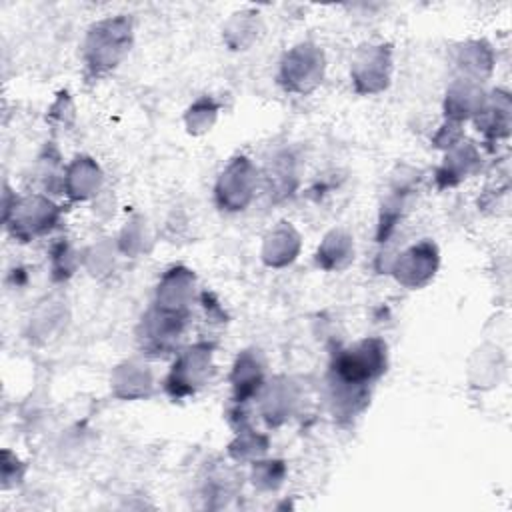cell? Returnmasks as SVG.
Instances as JSON below:
<instances>
[{"label":"cell","instance_id":"cell-1","mask_svg":"<svg viewBox=\"0 0 512 512\" xmlns=\"http://www.w3.org/2000/svg\"><path fill=\"white\" fill-rule=\"evenodd\" d=\"M388 346L382 338L370 336L340 350L330 364V390L338 410L348 416L358 414L368 396L370 386L386 372Z\"/></svg>","mask_w":512,"mask_h":512},{"label":"cell","instance_id":"cell-2","mask_svg":"<svg viewBox=\"0 0 512 512\" xmlns=\"http://www.w3.org/2000/svg\"><path fill=\"white\" fill-rule=\"evenodd\" d=\"M134 42V26L126 14L106 16L94 22L82 42V62L92 76H104L118 68Z\"/></svg>","mask_w":512,"mask_h":512},{"label":"cell","instance_id":"cell-3","mask_svg":"<svg viewBox=\"0 0 512 512\" xmlns=\"http://www.w3.org/2000/svg\"><path fill=\"white\" fill-rule=\"evenodd\" d=\"M214 344L198 340L180 348L174 354V362L164 376V392L172 400H182L198 394L214 374Z\"/></svg>","mask_w":512,"mask_h":512},{"label":"cell","instance_id":"cell-4","mask_svg":"<svg viewBox=\"0 0 512 512\" xmlns=\"http://www.w3.org/2000/svg\"><path fill=\"white\" fill-rule=\"evenodd\" d=\"M190 312H168L156 306H150L142 314L136 340L144 354L154 358H164L180 350V340L188 328Z\"/></svg>","mask_w":512,"mask_h":512},{"label":"cell","instance_id":"cell-5","mask_svg":"<svg viewBox=\"0 0 512 512\" xmlns=\"http://www.w3.org/2000/svg\"><path fill=\"white\" fill-rule=\"evenodd\" d=\"M324 72L322 48L314 42H300L284 52L278 66V84L290 94L306 96L322 84Z\"/></svg>","mask_w":512,"mask_h":512},{"label":"cell","instance_id":"cell-6","mask_svg":"<svg viewBox=\"0 0 512 512\" xmlns=\"http://www.w3.org/2000/svg\"><path fill=\"white\" fill-rule=\"evenodd\" d=\"M60 222V208L44 194L14 198L4 202V224L20 242H30L48 234Z\"/></svg>","mask_w":512,"mask_h":512},{"label":"cell","instance_id":"cell-7","mask_svg":"<svg viewBox=\"0 0 512 512\" xmlns=\"http://www.w3.org/2000/svg\"><path fill=\"white\" fill-rule=\"evenodd\" d=\"M260 172L248 156H234L220 172L214 186L216 206L224 212H242L252 202Z\"/></svg>","mask_w":512,"mask_h":512},{"label":"cell","instance_id":"cell-8","mask_svg":"<svg viewBox=\"0 0 512 512\" xmlns=\"http://www.w3.org/2000/svg\"><path fill=\"white\" fill-rule=\"evenodd\" d=\"M392 78V48L386 42L364 44L350 62V80L362 96H374L388 88Z\"/></svg>","mask_w":512,"mask_h":512},{"label":"cell","instance_id":"cell-9","mask_svg":"<svg viewBox=\"0 0 512 512\" xmlns=\"http://www.w3.org/2000/svg\"><path fill=\"white\" fill-rule=\"evenodd\" d=\"M438 264H440L438 246L432 240L424 238L418 244H412L406 250H402L390 262L388 270L398 284L416 290L426 286L436 276Z\"/></svg>","mask_w":512,"mask_h":512},{"label":"cell","instance_id":"cell-10","mask_svg":"<svg viewBox=\"0 0 512 512\" xmlns=\"http://www.w3.org/2000/svg\"><path fill=\"white\" fill-rule=\"evenodd\" d=\"M264 384H266V360L262 352L256 348L242 350L236 356L230 372L232 402L236 406H244L256 400Z\"/></svg>","mask_w":512,"mask_h":512},{"label":"cell","instance_id":"cell-11","mask_svg":"<svg viewBox=\"0 0 512 512\" xmlns=\"http://www.w3.org/2000/svg\"><path fill=\"white\" fill-rule=\"evenodd\" d=\"M256 400L264 422L276 428L282 426L294 414L298 404V390L290 378L276 376L272 380H266Z\"/></svg>","mask_w":512,"mask_h":512},{"label":"cell","instance_id":"cell-12","mask_svg":"<svg viewBox=\"0 0 512 512\" xmlns=\"http://www.w3.org/2000/svg\"><path fill=\"white\" fill-rule=\"evenodd\" d=\"M482 168V156L476 144L466 142L464 138L454 146L446 148V156L436 170V184L440 190L454 188L464 180L478 174Z\"/></svg>","mask_w":512,"mask_h":512},{"label":"cell","instance_id":"cell-13","mask_svg":"<svg viewBox=\"0 0 512 512\" xmlns=\"http://www.w3.org/2000/svg\"><path fill=\"white\" fill-rule=\"evenodd\" d=\"M194 288H196L194 272L186 266H172L162 274L156 286V296L152 306L168 312H190V304L194 300Z\"/></svg>","mask_w":512,"mask_h":512},{"label":"cell","instance_id":"cell-14","mask_svg":"<svg viewBox=\"0 0 512 512\" xmlns=\"http://www.w3.org/2000/svg\"><path fill=\"white\" fill-rule=\"evenodd\" d=\"M510 116H512L510 94L504 88H496L486 94V102L482 110L476 114L474 124L478 132H482L486 142L498 144L510 136Z\"/></svg>","mask_w":512,"mask_h":512},{"label":"cell","instance_id":"cell-15","mask_svg":"<svg viewBox=\"0 0 512 512\" xmlns=\"http://www.w3.org/2000/svg\"><path fill=\"white\" fill-rule=\"evenodd\" d=\"M486 90L482 84L454 78L444 96V116L448 122L462 124L466 120H474L486 102Z\"/></svg>","mask_w":512,"mask_h":512},{"label":"cell","instance_id":"cell-16","mask_svg":"<svg viewBox=\"0 0 512 512\" xmlns=\"http://www.w3.org/2000/svg\"><path fill=\"white\" fill-rule=\"evenodd\" d=\"M110 390L120 400H142L154 390V378L148 364L124 360L110 374Z\"/></svg>","mask_w":512,"mask_h":512},{"label":"cell","instance_id":"cell-17","mask_svg":"<svg viewBox=\"0 0 512 512\" xmlns=\"http://www.w3.org/2000/svg\"><path fill=\"white\" fill-rule=\"evenodd\" d=\"M454 64L458 70L456 78L484 84L494 72L496 54L486 40H468L456 50Z\"/></svg>","mask_w":512,"mask_h":512},{"label":"cell","instance_id":"cell-18","mask_svg":"<svg viewBox=\"0 0 512 512\" xmlns=\"http://www.w3.org/2000/svg\"><path fill=\"white\" fill-rule=\"evenodd\" d=\"M298 160L292 152L282 150L274 154L260 174V180L264 182V190L272 200H284L294 194L298 180H300Z\"/></svg>","mask_w":512,"mask_h":512},{"label":"cell","instance_id":"cell-19","mask_svg":"<svg viewBox=\"0 0 512 512\" xmlns=\"http://www.w3.org/2000/svg\"><path fill=\"white\" fill-rule=\"evenodd\" d=\"M102 188V170L90 156H76L64 170L62 190L72 200H90Z\"/></svg>","mask_w":512,"mask_h":512},{"label":"cell","instance_id":"cell-20","mask_svg":"<svg viewBox=\"0 0 512 512\" xmlns=\"http://www.w3.org/2000/svg\"><path fill=\"white\" fill-rule=\"evenodd\" d=\"M300 244L298 230L290 222L282 220L264 236L260 250L262 262L270 268H284L298 258Z\"/></svg>","mask_w":512,"mask_h":512},{"label":"cell","instance_id":"cell-21","mask_svg":"<svg viewBox=\"0 0 512 512\" xmlns=\"http://www.w3.org/2000/svg\"><path fill=\"white\" fill-rule=\"evenodd\" d=\"M506 370L504 354L494 344L480 346L468 362V382L476 390H490L500 384Z\"/></svg>","mask_w":512,"mask_h":512},{"label":"cell","instance_id":"cell-22","mask_svg":"<svg viewBox=\"0 0 512 512\" xmlns=\"http://www.w3.org/2000/svg\"><path fill=\"white\" fill-rule=\"evenodd\" d=\"M354 260V240L344 230H330L316 248V264L328 272H340Z\"/></svg>","mask_w":512,"mask_h":512},{"label":"cell","instance_id":"cell-23","mask_svg":"<svg viewBox=\"0 0 512 512\" xmlns=\"http://www.w3.org/2000/svg\"><path fill=\"white\" fill-rule=\"evenodd\" d=\"M260 14L256 10H240L228 18L222 28L224 42L230 50H246L258 38Z\"/></svg>","mask_w":512,"mask_h":512},{"label":"cell","instance_id":"cell-24","mask_svg":"<svg viewBox=\"0 0 512 512\" xmlns=\"http://www.w3.org/2000/svg\"><path fill=\"white\" fill-rule=\"evenodd\" d=\"M268 436L248 428H242L236 432V438L230 442L228 452L236 462H256L260 458H264L266 450H268Z\"/></svg>","mask_w":512,"mask_h":512},{"label":"cell","instance_id":"cell-25","mask_svg":"<svg viewBox=\"0 0 512 512\" xmlns=\"http://www.w3.org/2000/svg\"><path fill=\"white\" fill-rule=\"evenodd\" d=\"M218 104L210 98V96H202L198 98L184 114V124H186V130L194 136L198 134H204L208 132L216 118H218Z\"/></svg>","mask_w":512,"mask_h":512},{"label":"cell","instance_id":"cell-26","mask_svg":"<svg viewBox=\"0 0 512 512\" xmlns=\"http://www.w3.org/2000/svg\"><path fill=\"white\" fill-rule=\"evenodd\" d=\"M286 476L282 460H256L252 462V484L260 490H276Z\"/></svg>","mask_w":512,"mask_h":512},{"label":"cell","instance_id":"cell-27","mask_svg":"<svg viewBox=\"0 0 512 512\" xmlns=\"http://www.w3.org/2000/svg\"><path fill=\"white\" fill-rule=\"evenodd\" d=\"M80 264L78 254L74 252V248L66 242H58L52 248V276L54 280H66L68 276L74 274L76 266Z\"/></svg>","mask_w":512,"mask_h":512},{"label":"cell","instance_id":"cell-28","mask_svg":"<svg viewBox=\"0 0 512 512\" xmlns=\"http://www.w3.org/2000/svg\"><path fill=\"white\" fill-rule=\"evenodd\" d=\"M144 240H146V230H144V222L142 220H130L126 222V226L120 232L118 238V250L124 254H138L144 250Z\"/></svg>","mask_w":512,"mask_h":512}]
</instances>
